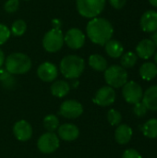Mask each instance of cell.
<instances>
[{"mask_svg": "<svg viewBox=\"0 0 157 158\" xmlns=\"http://www.w3.org/2000/svg\"><path fill=\"white\" fill-rule=\"evenodd\" d=\"M86 33L93 44L105 45L109 40H111L114 29L109 20L105 18L96 17L87 23Z\"/></svg>", "mask_w": 157, "mask_h": 158, "instance_id": "obj_1", "label": "cell"}, {"mask_svg": "<svg viewBox=\"0 0 157 158\" xmlns=\"http://www.w3.org/2000/svg\"><path fill=\"white\" fill-rule=\"evenodd\" d=\"M85 68L84 59L76 55H68L60 62V72L67 79H78Z\"/></svg>", "mask_w": 157, "mask_h": 158, "instance_id": "obj_2", "label": "cell"}, {"mask_svg": "<svg viewBox=\"0 0 157 158\" xmlns=\"http://www.w3.org/2000/svg\"><path fill=\"white\" fill-rule=\"evenodd\" d=\"M5 66L10 74H25L31 68V60L23 53H12L6 58Z\"/></svg>", "mask_w": 157, "mask_h": 158, "instance_id": "obj_3", "label": "cell"}, {"mask_svg": "<svg viewBox=\"0 0 157 158\" xmlns=\"http://www.w3.org/2000/svg\"><path fill=\"white\" fill-rule=\"evenodd\" d=\"M106 0H76L77 10L87 19L98 17L105 9Z\"/></svg>", "mask_w": 157, "mask_h": 158, "instance_id": "obj_4", "label": "cell"}, {"mask_svg": "<svg viewBox=\"0 0 157 158\" xmlns=\"http://www.w3.org/2000/svg\"><path fill=\"white\" fill-rule=\"evenodd\" d=\"M105 80L112 88L123 87L128 81L127 70L118 65H113L105 70Z\"/></svg>", "mask_w": 157, "mask_h": 158, "instance_id": "obj_5", "label": "cell"}, {"mask_svg": "<svg viewBox=\"0 0 157 158\" xmlns=\"http://www.w3.org/2000/svg\"><path fill=\"white\" fill-rule=\"evenodd\" d=\"M64 44V34L58 28L48 31L43 38V46L48 53H56Z\"/></svg>", "mask_w": 157, "mask_h": 158, "instance_id": "obj_6", "label": "cell"}, {"mask_svg": "<svg viewBox=\"0 0 157 158\" xmlns=\"http://www.w3.org/2000/svg\"><path fill=\"white\" fill-rule=\"evenodd\" d=\"M59 138L54 132L43 133L37 142V147L43 154H52L59 147Z\"/></svg>", "mask_w": 157, "mask_h": 158, "instance_id": "obj_7", "label": "cell"}, {"mask_svg": "<svg viewBox=\"0 0 157 158\" xmlns=\"http://www.w3.org/2000/svg\"><path fill=\"white\" fill-rule=\"evenodd\" d=\"M122 95L127 103L135 105L142 101L143 91L140 84H138L136 81H127V83L123 86Z\"/></svg>", "mask_w": 157, "mask_h": 158, "instance_id": "obj_8", "label": "cell"}, {"mask_svg": "<svg viewBox=\"0 0 157 158\" xmlns=\"http://www.w3.org/2000/svg\"><path fill=\"white\" fill-rule=\"evenodd\" d=\"M83 112L82 105L76 100L64 101L59 108V114L65 118L73 119L79 118Z\"/></svg>", "mask_w": 157, "mask_h": 158, "instance_id": "obj_9", "label": "cell"}, {"mask_svg": "<svg viewBox=\"0 0 157 158\" xmlns=\"http://www.w3.org/2000/svg\"><path fill=\"white\" fill-rule=\"evenodd\" d=\"M64 43L71 49H80L84 45L85 35L80 29L71 28L64 35Z\"/></svg>", "mask_w": 157, "mask_h": 158, "instance_id": "obj_10", "label": "cell"}, {"mask_svg": "<svg viewBox=\"0 0 157 158\" xmlns=\"http://www.w3.org/2000/svg\"><path fill=\"white\" fill-rule=\"evenodd\" d=\"M116 100V92L110 86H104L100 88L93 98V102L100 106H111Z\"/></svg>", "mask_w": 157, "mask_h": 158, "instance_id": "obj_11", "label": "cell"}, {"mask_svg": "<svg viewBox=\"0 0 157 158\" xmlns=\"http://www.w3.org/2000/svg\"><path fill=\"white\" fill-rule=\"evenodd\" d=\"M38 77L45 82H52L57 78L58 69L56 66L51 62H43L37 69Z\"/></svg>", "mask_w": 157, "mask_h": 158, "instance_id": "obj_12", "label": "cell"}, {"mask_svg": "<svg viewBox=\"0 0 157 158\" xmlns=\"http://www.w3.org/2000/svg\"><path fill=\"white\" fill-rule=\"evenodd\" d=\"M13 133L19 141L27 142L32 136V128L28 121L19 120L13 127Z\"/></svg>", "mask_w": 157, "mask_h": 158, "instance_id": "obj_13", "label": "cell"}, {"mask_svg": "<svg viewBox=\"0 0 157 158\" xmlns=\"http://www.w3.org/2000/svg\"><path fill=\"white\" fill-rule=\"evenodd\" d=\"M58 138L66 142H72L78 139L80 135V131L78 127L71 123H65L60 125L57 129Z\"/></svg>", "mask_w": 157, "mask_h": 158, "instance_id": "obj_14", "label": "cell"}, {"mask_svg": "<svg viewBox=\"0 0 157 158\" xmlns=\"http://www.w3.org/2000/svg\"><path fill=\"white\" fill-rule=\"evenodd\" d=\"M141 28L145 32H155L157 31V11L148 10L141 18Z\"/></svg>", "mask_w": 157, "mask_h": 158, "instance_id": "obj_15", "label": "cell"}, {"mask_svg": "<svg viewBox=\"0 0 157 158\" xmlns=\"http://www.w3.org/2000/svg\"><path fill=\"white\" fill-rule=\"evenodd\" d=\"M155 49L156 47L151 39H144L136 46V55L143 59H149L155 55Z\"/></svg>", "mask_w": 157, "mask_h": 158, "instance_id": "obj_16", "label": "cell"}, {"mask_svg": "<svg viewBox=\"0 0 157 158\" xmlns=\"http://www.w3.org/2000/svg\"><path fill=\"white\" fill-rule=\"evenodd\" d=\"M142 102L147 109L157 111V85L149 87L143 94Z\"/></svg>", "mask_w": 157, "mask_h": 158, "instance_id": "obj_17", "label": "cell"}, {"mask_svg": "<svg viewBox=\"0 0 157 158\" xmlns=\"http://www.w3.org/2000/svg\"><path fill=\"white\" fill-rule=\"evenodd\" d=\"M132 137V129L127 124L118 125L115 131V139L118 143L124 145L130 143Z\"/></svg>", "mask_w": 157, "mask_h": 158, "instance_id": "obj_18", "label": "cell"}, {"mask_svg": "<svg viewBox=\"0 0 157 158\" xmlns=\"http://www.w3.org/2000/svg\"><path fill=\"white\" fill-rule=\"evenodd\" d=\"M105 49L106 54L113 58H118L123 55L124 47L122 44L117 40H109L105 44Z\"/></svg>", "mask_w": 157, "mask_h": 158, "instance_id": "obj_19", "label": "cell"}, {"mask_svg": "<svg viewBox=\"0 0 157 158\" xmlns=\"http://www.w3.org/2000/svg\"><path fill=\"white\" fill-rule=\"evenodd\" d=\"M70 90L69 84L65 81H56L51 85V94L58 98L65 97Z\"/></svg>", "mask_w": 157, "mask_h": 158, "instance_id": "obj_20", "label": "cell"}, {"mask_svg": "<svg viewBox=\"0 0 157 158\" xmlns=\"http://www.w3.org/2000/svg\"><path fill=\"white\" fill-rule=\"evenodd\" d=\"M140 75L145 81H152L157 76V66L153 62H145L140 68Z\"/></svg>", "mask_w": 157, "mask_h": 158, "instance_id": "obj_21", "label": "cell"}, {"mask_svg": "<svg viewBox=\"0 0 157 158\" xmlns=\"http://www.w3.org/2000/svg\"><path fill=\"white\" fill-rule=\"evenodd\" d=\"M89 65L96 71H105L107 69L106 59L98 54H93L89 57Z\"/></svg>", "mask_w": 157, "mask_h": 158, "instance_id": "obj_22", "label": "cell"}, {"mask_svg": "<svg viewBox=\"0 0 157 158\" xmlns=\"http://www.w3.org/2000/svg\"><path fill=\"white\" fill-rule=\"evenodd\" d=\"M142 131L144 136L150 139H155L157 138V119L156 118H151L148 121H146L142 126Z\"/></svg>", "mask_w": 157, "mask_h": 158, "instance_id": "obj_23", "label": "cell"}, {"mask_svg": "<svg viewBox=\"0 0 157 158\" xmlns=\"http://www.w3.org/2000/svg\"><path fill=\"white\" fill-rule=\"evenodd\" d=\"M138 60V56L133 52H127L121 56L120 63L121 67L124 69H130L136 65Z\"/></svg>", "mask_w": 157, "mask_h": 158, "instance_id": "obj_24", "label": "cell"}, {"mask_svg": "<svg viewBox=\"0 0 157 158\" xmlns=\"http://www.w3.org/2000/svg\"><path fill=\"white\" fill-rule=\"evenodd\" d=\"M27 30V24L23 19H17L15 20L10 29V33H12L16 37L22 36Z\"/></svg>", "mask_w": 157, "mask_h": 158, "instance_id": "obj_25", "label": "cell"}, {"mask_svg": "<svg viewBox=\"0 0 157 158\" xmlns=\"http://www.w3.org/2000/svg\"><path fill=\"white\" fill-rule=\"evenodd\" d=\"M43 126L49 132H54L59 127V120L56 116L50 114L43 118Z\"/></svg>", "mask_w": 157, "mask_h": 158, "instance_id": "obj_26", "label": "cell"}, {"mask_svg": "<svg viewBox=\"0 0 157 158\" xmlns=\"http://www.w3.org/2000/svg\"><path fill=\"white\" fill-rule=\"evenodd\" d=\"M107 120L112 126H118L122 120V116L120 112L116 109H110L107 112Z\"/></svg>", "mask_w": 157, "mask_h": 158, "instance_id": "obj_27", "label": "cell"}, {"mask_svg": "<svg viewBox=\"0 0 157 158\" xmlns=\"http://www.w3.org/2000/svg\"><path fill=\"white\" fill-rule=\"evenodd\" d=\"M19 0H7L4 5V9L6 13H14L19 9Z\"/></svg>", "mask_w": 157, "mask_h": 158, "instance_id": "obj_28", "label": "cell"}, {"mask_svg": "<svg viewBox=\"0 0 157 158\" xmlns=\"http://www.w3.org/2000/svg\"><path fill=\"white\" fill-rule=\"evenodd\" d=\"M147 108L146 106H144V104L143 102H139L137 104L134 105V107H133V112L135 114L136 117L138 118H143L146 116L147 114Z\"/></svg>", "mask_w": 157, "mask_h": 158, "instance_id": "obj_29", "label": "cell"}, {"mask_svg": "<svg viewBox=\"0 0 157 158\" xmlns=\"http://www.w3.org/2000/svg\"><path fill=\"white\" fill-rule=\"evenodd\" d=\"M10 30L5 24L0 23V45L4 44L10 37Z\"/></svg>", "mask_w": 157, "mask_h": 158, "instance_id": "obj_30", "label": "cell"}, {"mask_svg": "<svg viewBox=\"0 0 157 158\" xmlns=\"http://www.w3.org/2000/svg\"><path fill=\"white\" fill-rule=\"evenodd\" d=\"M12 74H10L6 69H2L0 68V81L4 82L5 84L10 83V81L12 82L13 79H12Z\"/></svg>", "mask_w": 157, "mask_h": 158, "instance_id": "obj_31", "label": "cell"}, {"mask_svg": "<svg viewBox=\"0 0 157 158\" xmlns=\"http://www.w3.org/2000/svg\"><path fill=\"white\" fill-rule=\"evenodd\" d=\"M122 158H143L142 156L138 153V151L134 149H128L123 153Z\"/></svg>", "mask_w": 157, "mask_h": 158, "instance_id": "obj_32", "label": "cell"}, {"mask_svg": "<svg viewBox=\"0 0 157 158\" xmlns=\"http://www.w3.org/2000/svg\"><path fill=\"white\" fill-rule=\"evenodd\" d=\"M110 5L116 9H121L127 3V0H109Z\"/></svg>", "mask_w": 157, "mask_h": 158, "instance_id": "obj_33", "label": "cell"}, {"mask_svg": "<svg viewBox=\"0 0 157 158\" xmlns=\"http://www.w3.org/2000/svg\"><path fill=\"white\" fill-rule=\"evenodd\" d=\"M5 60H6L5 54H4V52L0 49V68H2V66L5 64Z\"/></svg>", "mask_w": 157, "mask_h": 158, "instance_id": "obj_34", "label": "cell"}, {"mask_svg": "<svg viewBox=\"0 0 157 158\" xmlns=\"http://www.w3.org/2000/svg\"><path fill=\"white\" fill-rule=\"evenodd\" d=\"M151 40H152L153 43L155 44V47H157V31H155L153 33V35L151 36Z\"/></svg>", "mask_w": 157, "mask_h": 158, "instance_id": "obj_35", "label": "cell"}, {"mask_svg": "<svg viewBox=\"0 0 157 158\" xmlns=\"http://www.w3.org/2000/svg\"><path fill=\"white\" fill-rule=\"evenodd\" d=\"M53 22V24H54V28H58V29H60V26H61V22L58 20V19H54V20H52Z\"/></svg>", "mask_w": 157, "mask_h": 158, "instance_id": "obj_36", "label": "cell"}, {"mask_svg": "<svg viewBox=\"0 0 157 158\" xmlns=\"http://www.w3.org/2000/svg\"><path fill=\"white\" fill-rule=\"evenodd\" d=\"M149 3H150L153 6L157 7V0H149Z\"/></svg>", "mask_w": 157, "mask_h": 158, "instance_id": "obj_37", "label": "cell"}, {"mask_svg": "<svg viewBox=\"0 0 157 158\" xmlns=\"http://www.w3.org/2000/svg\"><path fill=\"white\" fill-rule=\"evenodd\" d=\"M155 64L157 66V51L155 53Z\"/></svg>", "mask_w": 157, "mask_h": 158, "instance_id": "obj_38", "label": "cell"}]
</instances>
